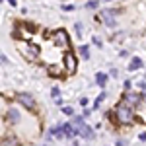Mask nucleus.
Returning a JSON list of instances; mask_svg holds the SVG:
<instances>
[{
	"mask_svg": "<svg viewBox=\"0 0 146 146\" xmlns=\"http://www.w3.org/2000/svg\"><path fill=\"white\" fill-rule=\"evenodd\" d=\"M138 68H142V60H140L138 56H133V60H131V64H129V70L133 72V70H138Z\"/></svg>",
	"mask_w": 146,
	"mask_h": 146,
	"instance_id": "9",
	"label": "nucleus"
},
{
	"mask_svg": "<svg viewBox=\"0 0 146 146\" xmlns=\"http://www.w3.org/2000/svg\"><path fill=\"white\" fill-rule=\"evenodd\" d=\"M86 103H88V98H82V100H80V105H84V107H86Z\"/></svg>",
	"mask_w": 146,
	"mask_h": 146,
	"instance_id": "21",
	"label": "nucleus"
},
{
	"mask_svg": "<svg viewBox=\"0 0 146 146\" xmlns=\"http://www.w3.org/2000/svg\"><path fill=\"white\" fill-rule=\"evenodd\" d=\"M82 119H84V117H76V119H74V127H76V131H78V135L82 136V138L92 140V138L96 136V135H94V129H92V127H88V125L84 123Z\"/></svg>",
	"mask_w": 146,
	"mask_h": 146,
	"instance_id": "1",
	"label": "nucleus"
},
{
	"mask_svg": "<svg viewBox=\"0 0 146 146\" xmlns=\"http://www.w3.org/2000/svg\"><path fill=\"white\" fill-rule=\"evenodd\" d=\"M64 68H66L68 72L76 70V56L72 55V51H68L66 55H64Z\"/></svg>",
	"mask_w": 146,
	"mask_h": 146,
	"instance_id": "5",
	"label": "nucleus"
},
{
	"mask_svg": "<svg viewBox=\"0 0 146 146\" xmlns=\"http://www.w3.org/2000/svg\"><path fill=\"white\" fill-rule=\"evenodd\" d=\"M100 20L105 23L107 27H115V25H117V22H115V10H101Z\"/></svg>",
	"mask_w": 146,
	"mask_h": 146,
	"instance_id": "4",
	"label": "nucleus"
},
{
	"mask_svg": "<svg viewBox=\"0 0 146 146\" xmlns=\"http://www.w3.org/2000/svg\"><path fill=\"white\" fill-rule=\"evenodd\" d=\"M6 119H10V123H18V121H20V111L14 109V107L8 109V111H6Z\"/></svg>",
	"mask_w": 146,
	"mask_h": 146,
	"instance_id": "8",
	"label": "nucleus"
},
{
	"mask_svg": "<svg viewBox=\"0 0 146 146\" xmlns=\"http://www.w3.org/2000/svg\"><path fill=\"white\" fill-rule=\"evenodd\" d=\"M51 96H53V98H60V90H58V88H53V90H51Z\"/></svg>",
	"mask_w": 146,
	"mask_h": 146,
	"instance_id": "17",
	"label": "nucleus"
},
{
	"mask_svg": "<svg viewBox=\"0 0 146 146\" xmlns=\"http://www.w3.org/2000/svg\"><path fill=\"white\" fill-rule=\"evenodd\" d=\"M62 113L68 115V117H72V115H74V109H72V107H62Z\"/></svg>",
	"mask_w": 146,
	"mask_h": 146,
	"instance_id": "16",
	"label": "nucleus"
},
{
	"mask_svg": "<svg viewBox=\"0 0 146 146\" xmlns=\"http://www.w3.org/2000/svg\"><path fill=\"white\" fill-rule=\"evenodd\" d=\"M117 146H127V140H123V138H121V140H117Z\"/></svg>",
	"mask_w": 146,
	"mask_h": 146,
	"instance_id": "20",
	"label": "nucleus"
},
{
	"mask_svg": "<svg viewBox=\"0 0 146 146\" xmlns=\"http://www.w3.org/2000/svg\"><path fill=\"white\" fill-rule=\"evenodd\" d=\"M18 101H20V103H23L27 109H33V105H35L33 98H31L29 94H18Z\"/></svg>",
	"mask_w": 146,
	"mask_h": 146,
	"instance_id": "7",
	"label": "nucleus"
},
{
	"mask_svg": "<svg viewBox=\"0 0 146 146\" xmlns=\"http://www.w3.org/2000/svg\"><path fill=\"white\" fill-rule=\"evenodd\" d=\"M86 8H90V10L98 8V0H90V2H86Z\"/></svg>",
	"mask_w": 146,
	"mask_h": 146,
	"instance_id": "15",
	"label": "nucleus"
},
{
	"mask_svg": "<svg viewBox=\"0 0 146 146\" xmlns=\"http://www.w3.org/2000/svg\"><path fill=\"white\" fill-rule=\"evenodd\" d=\"M142 100H144V101H146V90H144V96H142Z\"/></svg>",
	"mask_w": 146,
	"mask_h": 146,
	"instance_id": "23",
	"label": "nucleus"
},
{
	"mask_svg": "<svg viewBox=\"0 0 146 146\" xmlns=\"http://www.w3.org/2000/svg\"><path fill=\"white\" fill-rule=\"evenodd\" d=\"M76 33L82 35V23H76Z\"/></svg>",
	"mask_w": 146,
	"mask_h": 146,
	"instance_id": "19",
	"label": "nucleus"
},
{
	"mask_svg": "<svg viewBox=\"0 0 146 146\" xmlns=\"http://www.w3.org/2000/svg\"><path fill=\"white\" fill-rule=\"evenodd\" d=\"M140 101H142V98L138 94H133V92L127 90V94H125V98H123V103H127V105H138Z\"/></svg>",
	"mask_w": 146,
	"mask_h": 146,
	"instance_id": "6",
	"label": "nucleus"
},
{
	"mask_svg": "<svg viewBox=\"0 0 146 146\" xmlns=\"http://www.w3.org/2000/svg\"><path fill=\"white\" fill-rule=\"evenodd\" d=\"M138 138H140V140H142V142H144V140H146V133H142V135L138 136Z\"/></svg>",
	"mask_w": 146,
	"mask_h": 146,
	"instance_id": "22",
	"label": "nucleus"
},
{
	"mask_svg": "<svg viewBox=\"0 0 146 146\" xmlns=\"http://www.w3.org/2000/svg\"><path fill=\"white\" fill-rule=\"evenodd\" d=\"M62 10H64V12H70V10H74V6H72V4H64V6H62Z\"/></svg>",
	"mask_w": 146,
	"mask_h": 146,
	"instance_id": "18",
	"label": "nucleus"
},
{
	"mask_svg": "<svg viewBox=\"0 0 146 146\" xmlns=\"http://www.w3.org/2000/svg\"><path fill=\"white\" fill-rule=\"evenodd\" d=\"M51 133H53V135H55L56 138H60V136H64V135H62V133H64V125H62V127H55V129H53Z\"/></svg>",
	"mask_w": 146,
	"mask_h": 146,
	"instance_id": "12",
	"label": "nucleus"
},
{
	"mask_svg": "<svg viewBox=\"0 0 146 146\" xmlns=\"http://www.w3.org/2000/svg\"><path fill=\"white\" fill-rule=\"evenodd\" d=\"M103 100H105V94H100V96L96 98V103H94V109H98V107L101 105V101H103Z\"/></svg>",
	"mask_w": 146,
	"mask_h": 146,
	"instance_id": "14",
	"label": "nucleus"
},
{
	"mask_svg": "<svg viewBox=\"0 0 146 146\" xmlns=\"http://www.w3.org/2000/svg\"><path fill=\"white\" fill-rule=\"evenodd\" d=\"M53 41H55L56 47H60V49H66L68 47V35L64 29H58V31H55V35H53Z\"/></svg>",
	"mask_w": 146,
	"mask_h": 146,
	"instance_id": "3",
	"label": "nucleus"
},
{
	"mask_svg": "<svg viewBox=\"0 0 146 146\" xmlns=\"http://www.w3.org/2000/svg\"><path fill=\"white\" fill-rule=\"evenodd\" d=\"M25 53L31 56V58H35V56L39 55V49H37V47H33V45H27V47H25Z\"/></svg>",
	"mask_w": 146,
	"mask_h": 146,
	"instance_id": "10",
	"label": "nucleus"
},
{
	"mask_svg": "<svg viewBox=\"0 0 146 146\" xmlns=\"http://www.w3.org/2000/svg\"><path fill=\"white\" fill-rule=\"evenodd\" d=\"M96 82H98L101 88H103V86L107 84V74H103V72H98V76H96Z\"/></svg>",
	"mask_w": 146,
	"mask_h": 146,
	"instance_id": "11",
	"label": "nucleus"
},
{
	"mask_svg": "<svg viewBox=\"0 0 146 146\" xmlns=\"http://www.w3.org/2000/svg\"><path fill=\"white\" fill-rule=\"evenodd\" d=\"M78 51H80V55L84 56V58H88V56H90V49H88L86 45H82V47L78 49Z\"/></svg>",
	"mask_w": 146,
	"mask_h": 146,
	"instance_id": "13",
	"label": "nucleus"
},
{
	"mask_svg": "<svg viewBox=\"0 0 146 146\" xmlns=\"http://www.w3.org/2000/svg\"><path fill=\"white\" fill-rule=\"evenodd\" d=\"M117 119H119V123H123V125L133 123V111H131V105H127V103L121 101V105L117 107Z\"/></svg>",
	"mask_w": 146,
	"mask_h": 146,
	"instance_id": "2",
	"label": "nucleus"
}]
</instances>
